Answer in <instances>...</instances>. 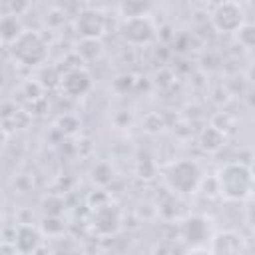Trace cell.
<instances>
[{"label": "cell", "instance_id": "20", "mask_svg": "<svg viewBox=\"0 0 255 255\" xmlns=\"http://www.w3.org/2000/svg\"><path fill=\"white\" fill-rule=\"evenodd\" d=\"M2 2H4V8H6V14L20 16L28 8V0H2Z\"/></svg>", "mask_w": 255, "mask_h": 255}, {"label": "cell", "instance_id": "8", "mask_svg": "<svg viewBox=\"0 0 255 255\" xmlns=\"http://www.w3.org/2000/svg\"><path fill=\"white\" fill-rule=\"evenodd\" d=\"M60 88L66 96L70 98H80L84 94L90 92L92 88V74L86 70V68H74V70H68L62 80H60Z\"/></svg>", "mask_w": 255, "mask_h": 255}, {"label": "cell", "instance_id": "14", "mask_svg": "<svg viewBox=\"0 0 255 255\" xmlns=\"http://www.w3.org/2000/svg\"><path fill=\"white\" fill-rule=\"evenodd\" d=\"M92 179L98 185H108L114 181V167L108 161H98L92 167Z\"/></svg>", "mask_w": 255, "mask_h": 255}, {"label": "cell", "instance_id": "17", "mask_svg": "<svg viewBox=\"0 0 255 255\" xmlns=\"http://www.w3.org/2000/svg\"><path fill=\"white\" fill-rule=\"evenodd\" d=\"M64 209V201L58 195H50L44 199V213L46 215H60Z\"/></svg>", "mask_w": 255, "mask_h": 255}, {"label": "cell", "instance_id": "4", "mask_svg": "<svg viewBox=\"0 0 255 255\" xmlns=\"http://www.w3.org/2000/svg\"><path fill=\"white\" fill-rule=\"evenodd\" d=\"M118 34L124 42L131 44V46H145L155 38V26L151 22L149 16H145L143 12L139 14H128L120 26H118Z\"/></svg>", "mask_w": 255, "mask_h": 255}, {"label": "cell", "instance_id": "6", "mask_svg": "<svg viewBox=\"0 0 255 255\" xmlns=\"http://www.w3.org/2000/svg\"><path fill=\"white\" fill-rule=\"evenodd\" d=\"M92 225L100 235H114L120 229V211L110 201L92 207Z\"/></svg>", "mask_w": 255, "mask_h": 255}, {"label": "cell", "instance_id": "18", "mask_svg": "<svg viewBox=\"0 0 255 255\" xmlns=\"http://www.w3.org/2000/svg\"><path fill=\"white\" fill-rule=\"evenodd\" d=\"M133 76L131 74H122V76H118L116 80H114V90L116 92H120V94H126L128 90H131L133 88Z\"/></svg>", "mask_w": 255, "mask_h": 255}, {"label": "cell", "instance_id": "3", "mask_svg": "<svg viewBox=\"0 0 255 255\" xmlns=\"http://www.w3.org/2000/svg\"><path fill=\"white\" fill-rule=\"evenodd\" d=\"M163 181L173 193H193L201 185V167L193 159H175L165 165Z\"/></svg>", "mask_w": 255, "mask_h": 255}, {"label": "cell", "instance_id": "13", "mask_svg": "<svg viewBox=\"0 0 255 255\" xmlns=\"http://www.w3.org/2000/svg\"><path fill=\"white\" fill-rule=\"evenodd\" d=\"M22 30H24V28L20 26V20H18V16H16V14H4V16H2L0 32H2V40H4L6 44L14 42Z\"/></svg>", "mask_w": 255, "mask_h": 255}, {"label": "cell", "instance_id": "21", "mask_svg": "<svg viewBox=\"0 0 255 255\" xmlns=\"http://www.w3.org/2000/svg\"><path fill=\"white\" fill-rule=\"evenodd\" d=\"M245 221L255 229V199H251V201L245 205Z\"/></svg>", "mask_w": 255, "mask_h": 255}, {"label": "cell", "instance_id": "10", "mask_svg": "<svg viewBox=\"0 0 255 255\" xmlns=\"http://www.w3.org/2000/svg\"><path fill=\"white\" fill-rule=\"evenodd\" d=\"M12 241H14V251L26 255V253H32V251H36L40 247L42 235L30 223H20L16 227V233H14V239Z\"/></svg>", "mask_w": 255, "mask_h": 255}, {"label": "cell", "instance_id": "1", "mask_svg": "<svg viewBox=\"0 0 255 255\" xmlns=\"http://www.w3.org/2000/svg\"><path fill=\"white\" fill-rule=\"evenodd\" d=\"M217 179V191L229 201L249 199L255 189V175L245 163H227L221 167Z\"/></svg>", "mask_w": 255, "mask_h": 255}, {"label": "cell", "instance_id": "2", "mask_svg": "<svg viewBox=\"0 0 255 255\" xmlns=\"http://www.w3.org/2000/svg\"><path fill=\"white\" fill-rule=\"evenodd\" d=\"M10 54L12 58L26 68H34L46 62L48 58V42L40 32L34 30H22L14 42H10Z\"/></svg>", "mask_w": 255, "mask_h": 255}, {"label": "cell", "instance_id": "19", "mask_svg": "<svg viewBox=\"0 0 255 255\" xmlns=\"http://www.w3.org/2000/svg\"><path fill=\"white\" fill-rule=\"evenodd\" d=\"M42 229L46 231V233H60L62 229H64V223L60 221V217L58 215H48L46 219H44V223H42Z\"/></svg>", "mask_w": 255, "mask_h": 255}, {"label": "cell", "instance_id": "11", "mask_svg": "<svg viewBox=\"0 0 255 255\" xmlns=\"http://www.w3.org/2000/svg\"><path fill=\"white\" fill-rule=\"evenodd\" d=\"M181 237H183V241L191 243V247L193 245H199V243H203L207 239H211L209 237V225H207V221L201 215L187 217L183 221V225H181Z\"/></svg>", "mask_w": 255, "mask_h": 255}, {"label": "cell", "instance_id": "12", "mask_svg": "<svg viewBox=\"0 0 255 255\" xmlns=\"http://www.w3.org/2000/svg\"><path fill=\"white\" fill-rule=\"evenodd\" d=\"M223 141H225V133L215 126H207L199 135V143L205 151H217L223 145Z\"/></svg>", "mask_w": 255, "mask_h": 255}, {"label": "cell", "instance_id": "22", "mask_svg": "<svg viewBox=\"0 0 255 255\" xmlns=\"http://www.w3.org/2000/svg\"><path fill=\"white\" fill-rule=\"evenodd\" d=\"M249 78H251V80H253V82H255V66H253V68H251V72H249Z\"/></svg>", "mask_w": 255, "mask_h": 255}, {"label": "cell", "instance_id": "5", "mask_svg": "<svg viewBox=\"0 0 255 255\" xmlns=\"http://www.w3.org/2000/svg\"><path fill=\"white\" fill-rule=\"evenodd\" d=\"M211 24L217 32L223 34H237V30L245 24L243 8L233 0H223L215 6L211 14Z\"/></svg>", "mask_w": 255, "mask_h": 255}, {"label": "cell", "instance_id": "7", "mask_svg": "<svg viewBox=\"0 0 255 255\" xmlns=\"http://www.w3.org/2000/svg\"><path fill=\"white\" fill-rule=\"evenodd\" d=\"M76 30L82 38L100 40L106 32V18L102 12H98L94 8H86L76 18Z\"/></svg>", "mask_w": 255, "mask_h": 255}, {"label": "cell", "instance_id": "9", "mask_svg": "<svg viewBox=\"0 0 255 255\" xmlns=\"http://www.w3.org/2000/svg\"><path fill=\"white\" fill-rule=\"evenodd\" d=\"M245 251H247V243H245L243 235L237 231L223 229L211 237L209 253L219 255V253H245Z\"/></svg>", "mask_w": 255, "mask_h": 255}, {"label": "cell", "instance_id": "15", "mask_svg": "<svg viewBox=\"0 0 255 255\" xmlns=\"http://www.w3.org/2000/svg\"><path fill=\"white\" fill-rule=\"evenodd\" d=\"M237 38L243 48H255V24H243L237 30Z\"/></svg>", "mask_w": 255, "mask_h": 255}, {"label": "cell", "instance_id": "16", "mask_svg": "<svg viewBox=\"0 0 255 255\" xmlns=\"http://www.w3.org/2000/svg\"><path fill=\"white\" fill-rule=\"evenodd\" d=\"M58 128L64 131V133H74L78 128H80V120L72 114H64L58 118Z\"/></svg>", "mask_w": 255, "mask_h": 255}]
</instances>
